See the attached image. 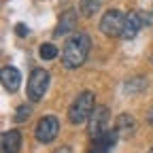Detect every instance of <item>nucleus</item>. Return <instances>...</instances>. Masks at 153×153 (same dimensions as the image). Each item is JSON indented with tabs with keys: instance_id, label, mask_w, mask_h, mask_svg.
<instances>
[{
	"instance_id": "nucleus-1",
	"label": "nucleus",
	"mask_w": 153,
	"mask_h": 153,
	"mask_svg": "<svg viewBox=\"0 0 153 153\" xmlns=\"http://www.w3.org/2000/svg\"><path fill=\"white\" fill-rule=\"evenodd\" d=\"M89 49H91V38L85 34V32H76L72 34L68 41L64 43V49H62V64L66 68H79L89 55Z\"/></svg>"
},
{
	"instance_id": "nucleus-2",
	"label": "nucleus",
	"mask_w": 153,
	"mask_h": 153,
	"mask_svg": "<svg viewBox=\"0 0 153 153\" xmlns=\"http://www.w3.org/2000/svg\"><path fill=\"white\" fill-rule=\"evenodd\" d=\"M94 108H96L94 94H91L89 89L81 91V94L74 98V102L70 104V108H68V119H70V123H72V126H81V123L89 121Z\"/></svg>"
},
{
	"instance_id": "nucleus-3",
	"label": "nucleus",
	"mask_w": 153,
	"mask_h": 153,
	"mask_svg": "<svg viewBox=\"0 0 153 153\" xmlns=\"http://www.w3.org/2000/svg\"><path fill=\"white\" fill-rule=\"evenodd\" d=\"M49 89V72L45 68H34L28 79V98L30 102H41Z\"/></svg>"
},
{
	"instance_id": "nucleus-4",
	"label": "nucleus",
	"mask_w": 153,
	"mask_h": 153,
	"mask_svg": "<svg viewBox=\"0 0 153 153\" xmlns=\"http://www.w3.org/2000/svg\"><path fill=\"white\" fill-rule=\"evenodd\" d=\"M123 26H126V15L119 11V9H111L102 15L100 19V32L108 38H115V36H121L123 32Z\"/></svg>"
},
{
	"instance_id": "nucleus-5",
	"label": "nucleus",
	"mask_w": 153,
	"mask_h": 153,
	"mask_svg": "<svg viewBox=\"0 0 153 153\" xmlns=\"http://www.w3.org/2000/svg\"><path fill=\"white\" fill-rule=\"evenodd\" d=\"M108 119H111L108 108H106L104 104H96V108H94V113H91V117H89V121H87V134H89L91 140L98 138V136H102L104 132H108V130H106Z\"/></svg>"
},
{
	"instance_id": "nucleus-6",
	"label": "nucleus",
	"mask_w": 153,
	"mask_h": 153,
	"mask_svg": "<svg viewBox=\"0 0 153 153\" xmlns=\"http://www.w3.org/2000/svg\"><path fill=\"white\" fill-rule=\"evenodd\" d=\"M57 132H60V121H57V117H53V115H45V117L38 119V123L34 128V136H36L38 143L47 145V143L55 140Z\"/></svg>"
},
{
	"instance_id": "nucleus-7",
	"label": "nucleus",
	"mask_w": 153,
	"mask_h": 153,
	"mask_svg": "<svg viewBox=\"0 0 153 153\" xmlns=\"http://www.w3.org/2000/svg\"><path fill=\"white\" fill-rule=\"evenodd\" d=\"M147 19H149V17H147L143 11H130V13L126 15V26H123L121 38H126V41H132V38L140 32V28L145 26Z\"/></svg>"
},
{
	"instance_id": "nucleus-8",
	"label": "nucleus",
	"mask_w": 153,
	"mask_h": 153,
	"mask_svg": "<svg viewBox=\"0 0 153 153\" xmlns=\"http://www.w3.org/2000/svg\"><path fill=\"white\" fill-rule=\"evenodd\" d=\"M117 140H119V134H117V130L113 128V130L104 132L102 136L94 138L87 153H111L115 149V145H117Z\"/></svg>"
},
{
	"instance_id": "nucleus-9",
	"label": "nucleus",
	"mask_w": 153,
	"mask_h": 153,
	"mask_svg": "<svg viewBox=\"0 0 153 153\" xmlns=\"http://www.w3.org/2000/svg\"><path fill=\"white\" fill-rule=\"evenodd\" d=\"M0 79H2V87L9 91V94H15L22 85V74L15 66H4L2 72H0Z\"/></svg>"
},
{
	"instance_id": "nucleus-10",
	"label": "nucleus",
	"mask_w": 153,
	"mask_h": 153,
	"mask_svg": "<svg viewBox=\"0 0 153 153\" xmlns=\"http://www.w3.org/2000/svg\"><path fill=\"white\" fill-rule=\"evenodd\" d=\"M76 19H79V15H76L74 9H68L62 13L60 22H57V28H55V36H66L68 32H72L76 28Z\"/></svg>"
},
{
	"instance_id": "nucleus-11",
	"label": "nucleus",
	"mask_w": 153,
	"mask_h": 153,
	"mask_svg": "<svg viewBox=\"0 0 153 153\" xmlns=\"http://www.w3.org/2000/svg\"><path fill=\"white\" fill-rule=\"evenodd\" d=\"M115 130H117L119 138H130L134 132H136V119L128 113H121L117 119H115Z\"/></svg>"
},
{
	"instance_id": "nucleus-12",
	"label": "nucleus",
	"mask_w": 153,
	"mask_h": 153,
	"mask_svg": "<svg viewBox=\"0 0 153 153\" xmlns=\"http://www.w3.org/2000/svg\"><path fill=\"white\" fill-rule=\"evenodd\" d=\"M19 147H22V134L17 130H7L2 132V153H19Z\"/></svg>"
},
{
	"instance_id": "nucleus-13",
	"label": "nucleus",
	"mask_w": 153,
	"mask_h": 153,
	"mask_svg": "<svg viewBox=\"0 0 153 153\" xmlns=\"http://www.w3.org/2000/svg\"><path fill=\"white\" fill-rule=\"evenodd\" d=\"M147 85H149V81L145 76H132L130 81L123 83V89H126V94H140L143 89H147Z\"/></svg>"
},
{
	"instance_id": "nucleus-14",
	"label": "nucleus",
	"mask_w": 153,
	"mask_h": 153,
	"mask_svg": "<svg viewBox=\"0 0 153 153\" xmlns=\"http://www.w3.org/2000/svg\"><path fill=\"white\" fill-rule=\"evenodd\" d=\"M57 47L55 45H51V43H45V45H41V49H38V55H41V60H55L57 57Z\"/></svg>"
},
{
	"instance_id": "nucleus-15",
	"label": "nucleus",
	"mask_w": 153,
	"mask_h": 153,
	"mask_svg": "<svg viewBox=\"0 0 153 153\" xmlns=\"http://www.w3.org/2000/svg\"><path fill=\"white\" fill-rule=\"evenodd\" d=\"M100 7V0H81V13L85 17H91Z\"/></svg>"
},
{
	"instance_id": "nucleus-16",
	"label": "nucleus",
	"mask_w": 153,
	"mask_h": 153,
	"mask_svg": "<svg viewBox=\"0 0 153 153\" xmlns=\"http://www.w3.org/2000/svg\"><path fill=\"white\" fill-rule=\"evenodd\" d=\"M30 115H32V106H30V104H22V106L17 108V113H15L13 119H15V121H26Z\"/></svg>"
},
{
	"instance_id": "nucleus-17",
	"label": "nucleus",
	"mask_w": 153,
	"mask_h": 153,
	"mask_svg": "<svg viewBox=\"0 0 153 153\" xmlns=\"http://www.w3.org/2000/svg\"><path fill=\"white\" fill-rule=\"evenodd\" d=\"M15 32H17L19 36H26V34H28V28H26V24H17Z\"/></svg>"
},
{
	"instance_id": "nucleus-18",
	"label": "nucleus",
	"mask_w": 153,
	"mask_h": 153,
	"mask_svg": "<svg viewBox=\"0 0 153 153\" xmlns=\"http://www.w3.org/2000/svg\"><path fill=\"white\" fill-rule=\"evenodd\" d=\"M147 123L153 126V106H151V111H147Z\"/></svg>"
},
{
	"instance_id": "nucleus-19",
	"label": "nucleus",
	"mask_w": 153,
	"mask_h": 153,
	"mask_svg": "<svg viewBox=\"0 0 153 153\" xmlns=\"http://www.w3.org/2000/svg\"><path fill=\"white\" fill-rule=\"evenodd\" d=\"M53 153H72V151H70V147H66V145H64V147H60V149H55Z\"/></svg>"
},
{
	"instance_id": "nucleus-20",
	"label": "nucleus",
	"mask_w": 153,
	"mask_h": 153,
	"mask_svg": "<svg viewBox=\"0 0 153 153\" xmlns=\"http://www.w3.org/2000/svg\"><path fill=\"white\" fill-rule=\"evenodd\" d=\"M149 153H153V149H151V151H149Z\"/></svg>"
}]
</instances>
